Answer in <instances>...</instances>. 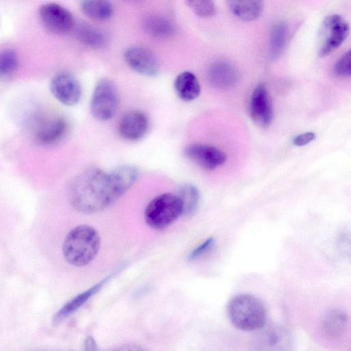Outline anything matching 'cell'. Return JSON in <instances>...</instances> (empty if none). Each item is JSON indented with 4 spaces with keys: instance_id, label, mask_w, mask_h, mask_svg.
Here are the masks:
<instances>
[{
    "instance_id": "cell-1",
    "label": "cell",
    "mask_w": 351,
    "mask_h": 351,
    "mask_svg": "<svg viewBox=\"0 0 351 351\" xmlns=\"http://www.w3.org/2000/svg\"><path fill=\"white\" fill-rule=\"evenodd\" d=\"M70 201L77 211L86 214L99 212L116 201L108 173L97 168H88L73 181Z\"/></svg>"
},
{
    "instance_id": "cell-2",
    "label": "cell",
    "mask_w": 351,
    "mask_h": 351,
    "mask_svg": "<svg viewBox=\"0 0 351 351\" xmlns=\"http://www.w3.org/2000/svg\"><path fill=\"white\" fill-rule=\"evenodd\" d=\"M100 247L97 231L88 225H80L72 229L66 236L62 252L65 260L75 267L90 263L97 256Z\"/></svg>"
},
{
    "instance_id": "cell-3",
    "label": "cell",
    "mask_w": 351,
    "mask_h": 351,
    "mask_svg": "<svg viewBox=\"0 0 351 351\" xmlns=\"http://www.w3.org/2000/svg\"><path fill=\"white\" fill-rule=\"evenodd\" d=\"M231 323L238 329L253 331L266 324L267 310L261 300L250 294L233 297L227 306Z\"/></svg>"
},
{
    "instance_id": "cell-4",
    "label": "cell",
    "mask_w": 351,
    "mask_h": 351,
    "mask_svg": "<svg viewBox=\"0 0 351 351\" xmlns=\"http://www.w3.org/2000/svg\"><path fill=\"white\" fill-rule=\"evenodd\" d=\"M182 215V205L178 197L170 193L159 195L147 205L144 217L153 229L162 230Z\"/></svg>"
},
{
    "instance_id": "cell-5",
    "label": "cell",
    "mask_w": 351,
    "mask_h": 351,
    "mask_svg": "<svg viewBox=\"0 0 351 351\" xmlns=\"http://www.w3.org/2000/svg\"><path fill=\"white\" fill-rule=\"evenodd\" d=\"M349 32V24L342 16L334 14L326 16L319 31V56L326 57L335 51L345 41Z\"/></svg>"
},
{
    "instance_id": "cell-6",
    "label": "cell",
    "mask_w": 351,
    "mask_h": 351,
    "mask_svg": "<svg viewBox=\"0 0 351 351\" xmlns=\"http://www.w3.org/2000/svg\"><path fill=\"white\" fill-rule=\"evenodd\" d=\"M119 106V94L115 84L110 80H100L94 88L90 111L99 121H108L116 114Z\"/></svg>"
},
{
    "instance_id": "cell-7",
    "label": "cell",
    "mask_w": 351,
    "mask_h": 351,
    "mask_svg": "<svg viewBox=\"0 0 351 351\" xmlns=\"http://www.w3.org/2000/svg\"><path fill=\"white\" fill-rule=\"evenodd\" d=\"M252 338L253 351H291L293 339L290 332L278 324L265 325Z\"/></svg>"
},
{
    "instance_id": "cell-8",
    "label": "cell",
    "mask_w": 351,
    "mask_h": 351,
    "mask_svg": "<svg viewBox=\"0 0 351 351\" xmlns=\"http://www.w3.org/2000/svg\"><path fill=\"white\" fill-rule=\"evenodd\" d=\"M39 16L44 27L50 32L64 34L75 25L72 14L62 5L56 3H47L39 10Z\"/></svg>"
},
{
    "instance_id": "cell-9",
    "label": "cell",
    "mask_w": 351,
    "mask_h": 351,
    "mask_svg": "<svg viewBox=\"0 0 351 351\" xmlns=\"http://www.w3.org/2000/svg\"><path fill=\"white\" fill-rule=\"evenodd\" d=\"M249 112L256 125L265 128L271 125L274 117L273 106L264 84H259L254 89L250 100Z\"/></svg>"
},
{
    "instance_id": "cell-10",
    "label": "cell",
    "mask_w": 351,
    "mask_h": 351,
    "mask_svg": "<svg viewBox=\"0 0 351 351\" xmlns=\"http://www.w3.org/2000/svg\"><path fill=\"white\" fill-rule=\"evenodd\" d=\"M50 90L60 102L66 106L78 103L82 95L79 81L74 75L65 71L58 73L53 77Z\"/></svg>"
},
{
    "instance_id": "cell-11",
    "label": "cell",
    "mask_w": 351,
    "mask_h": 351,
    "mask_svg": "<svg viewBox=\"0 0 351 351\" xmlns=\"http://www.w3.org/2000/svg\"><path fill=\"white\" fill-rule=\"evenodd\" d=\"M185 156L200 167L213 170L223 165L227 158L221 149L206 144L193 143L184 148Z\"/></svg>"
},
{
    "instance_id": "cell-12",
    "label": "cell",
    "mask_w": 351,
    "mask_h": 351,
    "mask_svg": "<svg viewBox=\"0 0 351 351\" xmlns=\"http://www.w3.org/2000/svg\"><path fill=\"white\" fill-rule=\"evenodd\" d=\"M125 62L134 71L145 76H154L159 71L155 55L143 47L133 46L124 53Z\"/></svg>"
},
{
    "instance_id": "cell-13",
    "label": "cell",
    "mask_w": 351,
    "mask_h": 351,
    "mask_svg": "<svg viewBox=\"0 0 351 351\" xmlns=\"http://www.w3.org/2000/svg\"><path fill=\"white\" fill-rule=\"evenodd\" d=\"M206 78L208 84L215 88H229L238 82L239 73L231 63L220 60L209 66Z\"/></svg>"
},
{
    "instance_id": "cell-14",
    "label": "cell",
    "mask_w": 351,
    "mask_h": 351,
    "mask_svg": "<svg viewBox=\"0 0 351 351\" xmlns=\"http://www.w3.org/2000/svg\"><path fill=\"white\" fill-rule=\"evenodd\" d=\"M148 127L149 121L146 115L141 111L133 110L122 117L119 124V132L123 138L135 141L145 135Z\"/></svg>"
},
{
    "instance_id": "cell-15",
    "label": "cell",
    "mask_w": 351,
    "mask_h": 351,
    "mask_svg": "<svg viewBox=\"0 0 351 351\" xmlns=\"http://www.w3.org/2000/svg\"><path fill=\"white\" fill-rule=\"evenodd\" d=\"M112 275L106 276L101 281L90 287L88 289L77 295L64 306H62L53 315L52 322L54 325H58L65 320L68 317L80 308L86 303L93 295L97 293L104 285L109 281Z\"/></svg>"
},
{
    "instance_id": "cell-16",
    "label": "cell",
    "mask_w": 351,
    "mask_h": 351,
    "mask_svg": "<svg viewBox=\"0 0 351 351\" xmlns=\"http://www.w3.org/2000/svg\"><path fill=\"white\" fill-rule=\"evenodd\" d=\"M110 186L116 199L123 195L136 182L138 169L131 165H122L108 173Z\"/></svg>"
},
{
    "instance_id": "cell-17",
    "label": "cell",
    "mask_w": 351,
    "mask_h": 351,
    "mask_svg": "<svg viewBox=\"0 0 351 351\" xmlns=\"http://www.w3.org/2000/svg\"><path fill=\"white\" fill-rule=\"evenodd\" d=\"M68 125L62 117H55L47 120L39 127L36 138L43 145L53 144L61 140L66 134Z\"/></svg>"
},
{
    "instance_id": "cell-18",
    "label": "cell",
    "mask_w": 351,
    "mask_h": 351,
    "mask_svg": "<svg viewBox=\"0 0 351 351\" xmlns=\"http://www.w3.org/2000/svg\"><path fill=\"white\" fill-rule=\"evenodd\" d=\"M174 89L178 96L185 101L195 99L201 90L197 77L191 71H183L176 77Z\"/></svg>"
},
{
    "instance_id": "cell-19",
    "label": "cell",
    "mask_w": 351,
    "mask_h": 351,
    "mask_svg": "<svg viewBox=\"0 0 351 351\" xmlns=\"http://www.w3.org/2000/svg\"><path fill=\"white\" fill-rule=\"evenodd\" d=\"M143 27L148 35L156 38H170L176 32L174 25L169 19L158 14L145 17Z\"/></svg>"
},
{
    "instance_id": "cell-20",
    "label": "cell",
    "mask_w": 351,
    "mask_h": 351,
    "mask_svg": "<svg viewBox=\"0 0 351 351\" xmlns=\"http://www.w3.org/2000/svg\"><path fill=\"white\" fill-rule=\"evenodd\" d=\"M75 33L81 43L93 49L102 48L108 41L106 32L86 23H79Z\"/></svg>"
},
{
    "instance_id": "cell-21",
    "label": "cell",
    "mask_w": 351,
    "mask_h": 351,
    "mask_svg": "<svg viewBox=\"0 0 351 351\" xmlns=\"http://www.w3.org/2000/svg\"><path fill=\"white\" fill-rule=\"evenodd\" d=\"M228 5L231 12L244 21L256 20L263 10V2L257 0H232Z\"/></svg>"
},
{
    "instance_id": "cell-22",
    "label": "cell",
    "mask_w": 351,
    "mask_h": 351,
    "mask_svg": "<svg viewBox=\"0 0 351 351\" xmlns=\"http://www.w3.org/2000/svg\"><path fill=\"white\" fill-rule=\"evenodd\" d=\"M347 324L346 313L341 309L335 308L325 314L322 322V328L327 336L336 338L343 334Z\"/></svg>"
},
{
    "instance_id": "cell-23",
    "label": "cell",
    "mask_w": 351,
    "mask_h": 351,
    "mask_svg": "<svg viewBox=\"0 0 351 351\" xmlns=\"http://www.w3.org/2000/svg\"><path fill=\"white\" fill-rule=\"evenodd\" d=\"M80 8L86 16L98 21H106L113 14V6L108 1L86 0L81 2Z\"/></svg>"
},
{
    "instance_id": "cell-24",
    "label": "cell",
    "mask_w": 351,
    "mask_h": 351,
    "mask_svg": "<svg viewBox=\"0 0 351 351\" xmlns=\"http://www.w3.org/2000/svg\"><path fill=\"white\" fill-rule=\"evenodd\" d=\"M289 38V26L285 21H279L271 27L270 32V53L273 58H278L283 52Z\"/></svg>"
},
{
    "instance_id": "cell-25",
    "label": "cell",
    "mask_w": 351,
    "mask_h": 351,
    "mask_svg": "<svg viewBox=\"0 0 351 351\" xmlns=\"http://www.w3.org/2000/svg\"><path fill=\"white\" fill-rule=\"evenodd\" d=\"M182 205V215H193L197 210L199 202V193L192 184H184L179 189L177 195Z\"/></svg>"
},
{
    "instance_id": "cell-26",
    "label": "cell",
    "mask_w": 351,
    "mask_h": 351,
    "mask_svg": "<svg viewBox=\"0 0 351 351\" xmlns=\"http://www.w3.org/2000/svg\"><path fill=\"white\" fill-rule=\"evenodd\" d=\"M19 58L12 49L0 50V79L5 80L12 76L17 70Z\"/></svg>"
},
{
    "instance_id": "cell-27",
    "label": "cell",
    "mask_w": 351,
    "mask_h": 351,
    "mask_svg": "<svg viewBox=\"0 0 351 351\" xmlns=\"http://www.w3.org/2000/svg\"><path fill=\"white\" fill-rule=\"evenodd\" d=\"M189 8L198 16L209 18L217 13L214 1L210 0H189L186 1Z\"/></svg>"
},
{
    "instance_id": "cell-28",
    "label": "cell",
    "mask_w": 351,
    "mask_h": 351,
    "mask_svg": "<svg viewBox=\"0 0 351 351\" xmlns=\"http://www.w3.org/2000/svg\"><path fill=\"white\" fill-rule=\"evenodd\" d=\"M332 73L338 77H350V51L344 53L335 64Z\"/></svg>"
},
{
    "instance_id": "cell-29",
    "label": "cell",
    "mask_w": 351,
    "mask_h": 351,
    "mask_svg": "<svg viewBox=\"0 0 351 351\" xmlns=\"http://www.w3.org/2000/svg\"><path fill=\"white\" fill-rule=\"evenodd\" d=\"M215 244V239L213 237H209L202 243L199 245L195 247L189 254L188 258L189 261H194L202 255L208 252L212 249Z\"/></svg>"
},
{
    "instance_id": "cell-30",
    "label": "cell",
    "mask_w": 351,
    "mask_h": 351,
    "mask_svg": "<svg viewBox=\"0 0 351 351\" xmlns=\"http://www.w3.org/2000/svg\"><path fill=\"white\" fill-rule=\"evenodd\" d=\"M316 138V134L312 132H306L295 136L292 140L293 145L297 147L304 146L313 141Z\"/></svg>"
},
{
    "instance_id": "cell-31",
    "label": "cell",
    "mask_w": 351,
    "mask_h": 351,
    "mask_svg": "<svg viewBox=\"0 0 351 351\" xmlns=\"http://www.w3.org/2000/svg\"><path fill=\"white\" fill-rule=\"evenodd\" d=\"M84 350L85 351H100L95 339L88 336L84 341Z\"/></svg>"
},
{
    "instance_id": "cell-32",
    "label": "cell",
    "mask_w": 351,
    "mask_h": 351,
    "mask_svg": "<svg viewBox=\"0 0 351 351\" xmlns=\"http://www.w3.org/2000/svg\"><path fill=\"white\" fill-rule=\"evenodd\" d=\"M114 351H145L143 348L137 345L129 344L123 346Z\"/></svg>"
}]
</instances>
